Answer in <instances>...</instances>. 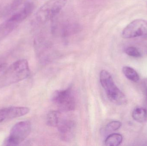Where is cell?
<instances>
[{
  "mask_svg": "<svg viewBox=\"0 0 147 146\" xmlns=\"http://www.w3.org/2000/svg\"><path fill=\"white\" fill-rule=\"evenodd\" d=\"M81 28L78 24L65 23L53 27V32L62 37H67L80 31Z\"/></svg>",
  "mask_w": 147,
  "mask_h": 146,
  "instance_id": "9",
  "label": "cell"
},
{
  "mask_svg": "<svg viewBox=\"0 0 147 146\" xmlns=\"http://www.w3.org/2000/svg\"><path fill=\"white\" fill-rule=\"evenodd\" d=\"M32 126L28 121H22L15 124L11 129L8 137L5 140L6 145H19L30 134Z\"/></svg>",
  "mask_w": 147,
  "mask_h": 146,
  "instance_id": "5",
  "label": "cell"
},
{
  "mask_svg": "<svg viewBox=\"0 0 147 146\" xmlns=\"http://www.w3.org/2000/svg\"><path fill=\"white\" fill-rule=\"evenodd\" d=\"M122 126V123L119 121H113L108 123L106 126V131L112 132L119 129Z\"/></svg>",
  "mask_w": 147,
  "mask_h": 146,
  "instance_id": "16",
  "label": "cell"
},
{
  "mask_svg": "<svg viewBox=\"0 0 147 146\" xmlns=\"http://www.w3.org/2000/svg\"><path fill=\"white\" fill-rule=\"evenodd\" d=\"M101 85L111 102L117 105H124L127 99L124 93L117 86L112 76L107 70H102L99 75Z\"/></svg>",
  "mask_w": 147,
  "mask_h": 146,
  "instance_id": "2",
  "label": "cell"
},
{
  "mask_svg": "<svg viewBox=\"0 0 147 146\" xmlns=\"http://www.w3.org/2000/svg\"><path fill=\"white\" fill-rule=\"evenodd\" d=\"M30 74L28 62L25 59L16 61L5 69L0 77V85L7 86L22 81Z\"/></svg>",
  "mask_w": 147,
  "mask_h": 146,
  "instance_id": "1",
  "label": "cell"
},
{
  "mask_svg": "<svg viewBox=\"0 0 147 146\" xmlns=\"http://www.w3.org/2000/svg\"><path fill=\"white\" fill-rule=\"evenodd\" d=\"M142 87L145 94V98H146V108L147 110V78L144 79L142 81Z\"/></svg>",
  "mask_w": 147,
  "mask_h": 146,
  "instance_id": "17",
  "label": "cell"
},
{
  "mask_svg": "<svg viewBox=\"0 0 147 146\" xmlns=\"http://www.w3.org/2000/svg\"><path fill=\"white\" fill-rule=\"evenodd\" d=\"M61 118L60 112L52 111L49 112L46 118L47 124L51 127H57Z\"/></svg>",
  "mask_w": 147,
  "mask_h": 146,
  "instance_id": "12",
  "label": "cell"
},
{
  "mask_svg": "<svg viewBox=\"0 0 147 146\" xmlns=\"http://www.w3.org/2000/svg\"><path fill=\"white\" fill-rule=\"evenodd\" d=\"M125 52L128 55L132 57L138 58L142 56L140 51L137 48L133 46L127 47L125 49Z\"/></svg>",
  "mask_w": 147,
  "mask_h": 146,
  "instance_id": "15",
  "label": "cell"
},
{
  "mask_svg": "<svg viewBox=\"0 0 147 146\" xmlns=\"http://www.w3.org/2000/svg\"><path fill=\"white\" fill-rule=\"evenodd\" d=\"M29 108L20 106H11L0 109V123L28 114Z\"/></svg>",
  "mask_w": 147,
  "mask_h": 146,
  "instance_id": "7",
  "label": "cell"
},
{
  "mask_svg": "<svg viewBox=\"0 0 147 146\" xmlns=\"http://www.w3.org/2000/svg\"><path fill=\"white\" fill-rule=\"evenodd\" d=\"M7 67V65L6 63H0V72L5 70Z\"/></svg>",
  "mask_w": 147,
  "mask_h": 146,
  "instance_id": "18",
  "label": "cell"
},
{
  "mask_svg": "<svg viewBox=\"0 0 147 146\" xmlns=\"http://www.w3.org/2000/svg\"><path fill=\"white\" fill-rule=\"evenodd\" d=\"M122 72L127 79L133 82H138L140 80V76L138 73L131 67L128 66L123 67Z\"/></svg>",
  "mask_w": 147,
  "mask_h": 146,
  "instance_id": "14",
  "label": "cell"
},
{
  "mask_svg": "<svg viewBox=\"0 0 147 146\" xmlns=\"http://www.w3.org/2000/svg\"><path fill=\"white\" fill-rule=\"evenodd\" d=\"M34 9V6L32 3H27L20 11L11 17L9 20V22L10 23H17L22 21L32 13Z\"/></svg>",
  "mask_w": 147,
  "mask_h": 146,
  "instance_id": "10",
  "label": "cell"
},
{
  "mask_svg": "<svg viewBox=\"0 0 147 146\" xmlns=\"http://www.w3.org/2000/svg\"><path fill=\"white\" fill-rule=\"evenodd\" d=\"M142 37H143V38L147 40V31L146 32V33L144 34V35L142 36Z\"/></svg>",
  "mask_w": 147,
  "mask_h": 146,
  "instance_id": "19",
  "label": "cell"
},
{
  "mask_svg": "<svg viewBox=\"0 0 147 146\" xmlns=\"http://www.w3.org/2000/svg\"><path fill=\"white\" fill-rule=\"evenodd\" d=\"M52 100L61 111H72L76 108V98L71 88L56 91Z\"/></svg>",
  "mask_w": 147,
  "mask_h": 146,
  "instance_id": "4",
  "label": "cell"
},
{
  "mask_svg": "<svg viewBox=\"0 0 147 146\" xmlns=\"http://www.w3.org/2000/svg\"><path fill=\"white\" fill-rule=\"evenodd\" d=\"M146 53H147V49H146Z\"/></svg>",
  "mask_w": 147,
  "mask_h": 146,
  "instance_id": "20",
  "label": "cell"
},
{
  "mask_svg": "<svg viewBox=\"0 0 147 146\" xmlns=\"http://www.w3.org/2000/svg\"><path fill=\"white\" fill-rule=\"evenodd\" d=\"M67 0H49L43 4L36 15L39 22L45 23L52 20L59 13L67 3Z\"/></svg>",
  "mask_w": 147,
  "mask_h": 146,
  "instance_id": "3",
  "label": "cell"
},
{
  "mask_svg": "<svg viewBox=\"0 0 147 146\" xmlns=\"http://www.w3.org/2000/svg\"><path fill=\"white\" fill-rule=\"evenodd\" d=\"M123 137L121 135L118 133H113L110 135L105 139V145L117 146L121 144Z\"/></svg>",
  "mask_w": 147,
  "mask_h": 146,
  "instance_id": "13",
  "label": "cell"
},
{
  "mask_svg": "<svg viewBox=\"0 0 147 146\" xmlns=\"http://www.w3.org/2000/svg\"><path fill=\"white\" fill-rule=\"evenodd\" d=\"M59 132L62 139L68 141L73 138L75 129V123L68 119H61L58 124Z\"/></svg>",
  "mask_w": 147,
  "mask_h": 146,
  "instance_id": "8",
  "label": "cell"
},
{
  "mask_svg": "<svg viewBox=\"0 0 147 146\" xmlns=\"http://www.w3.org/2000/svg\"><path fill=\"white\" fill-rule=\"evenodd\" d=\"M147 31V21L137 19L130 22L125 27L122 35L124 38H134L142 37Z\"/></svg>",
  "mask_w": 147,
  "mask_h": 146,
  "instance_id": "6",
  "label": "cell"
},
{
  "mask_svg": "<svg viewBox=\"0 0 147 146\" xmlns=\"http://www.w3.org/2000/svg\"><path fill=\"white\" fill-rule=\"evenodd\" d=\"M133 119L137 122H144L147 119V110L146 108L137 106L134 109L132 112Z\"/></svg>",
  "mask_w": 147,
  "mask_h": 146,
  "instance_id": "11",
  "label": "cell"
}]
</instances>
